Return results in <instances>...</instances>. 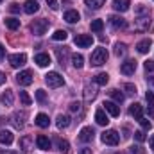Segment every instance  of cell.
<instances>
[{
  "instance_id": "1",
  "label": "cell",
  "mask_w": 154,
  "mask_h": 154,
  "mask_svg": "<svg viewBox=\"0 0 154 154\" xmlns=\"http://www.w3.org/2000/svg\"><path fill=\"white\" fill-rule=\"evenodd\" d=\"M90 61H91L93 66H102V65L108 61V50H106L104 47L95 48V50L91 52V56H90Z\"/></svg>"
},
{
  "instance_id": "2",
  "label": "cell",
  "mask_w": 154,
  "mask_h": 154,
  "mask_svg": "<svg viewBox=\"0 0 154 154\" xmlns=\"http://www.w3.org/2000/svg\"><path fill=\"white\" fill-rule=\"evenodd\" d=\"M45 82L48 84V88H59V86L65 84V79H63L61 74H57V72H48L45 75Z\"/></svg>"
},
{
  "instance_id": "3",
  "label": "cell",
  "mask_w": 154,
  "mask_h": 154,
  "mask_svg": "<svg viewBox=\"0 0 154 154\" xmlns=\"http://www.w3.org/2000/svg\"><path fill=\"white\" fill-rule=\"evenodd\" d=\"M48 20H45V18H39V20H34L32 23H31V31L36 34V36H43L45 32H47V29H48Z\"/></svg>"
},
{
  "instance_id": "4",
  "label": "cell",
  "mask_w": 154,
  "mask_h": 154,
  "mask_svg": "<svg viewBox=\"0 0 154 154\" xmlns=\"http://www.w3.org/2000/svg\"><path fill=\"white\" fill-rule=\"evenodd\" d=\"M100 140H102L106 145H118V142H120V134L116 133L115 129H108V131L102 133Z\"/></svg>"
},
{
  "instance_id": "5",
  "label": "cell",
  "mask_w": 154,
  "mask_h": 154,
  "mask_svg": "<svg viewBox=\"0 0 154 154\" xmlns=\"http://www.w3.org/2000/svg\"><path fill=\"white\" fill-rule=\"evenodd\" d=\"M74 43H75L77 47H81V48H88L93 43V36L91 34H77L75 38H74Z\"/></svg>"
},
{
  "instance_id": "6",
  "label": "cell",
  "mask_w": 154,
  "mask_h": 154,
  "mask_svg": "<svg viewBox=\"0 0 154 154\" xmlns=\"http://www.w3.org/2000/svg\"><path fill=\"white\" fill-rule=\"evenodd\" d=\"M108 22H109V25H111L115 31H120V29H125V27H127V22H125L122 16H118V14H111V16L108 18Z\"/></svg>"
},
{
  "instance_id": "7",
  "label": "cell",
  "mask_w": 154,
  "mask_h": 154,
  "mask_svg": "<svg viewBox=\"0 0 154 154\" xmlns=\"http://www.w3.org/2000/svg\"><path fill=\"white\" fill-rule=\"evenodd\" d=\"M25 61H27V56H25V54H11V56H9V65H11L13 68L23 66Z\"/></svg>"
},
{
  "instance_id": "8",
  "label": "cell",
  "mask_w": 154,
  "mask_h": 154,
  "mask_svg": "<svg viewBox=\"0 0 154 154\" xmlns=\"http://www.w3.org/2000/svg\"><path fill=\"white\" fill-rule=\"evenodd\" d=\"M136 61L134 59H127V61H124L122 63V66H120V72L124 74V75H133L134 72H136Z\"/></svg>"
},
{
  "instance_id": "9",
  "label": "cell",
  "mask_w": 154,
  "mask_h": 154,
  "mask_svg": "<svg viewBox=\"0 0 154 154\" xmlns=\"http://www.w3.org/2000/svg\"><path fill=\"white\" fill-rule=\"evenodd\" d=\"M16 82L20 86H29L32 82V72L31 70H22L18 75H16Z\"/></svg>"
},
{
  "instance_id": "10",
  "label": "cell",
  "mask_w": 154,
  "mask_h": 154,
  "mask_svg": "<svg viewBox=\"0 0 154 154\" xmlns=\"http://www.w3.org/2000/svg\"><path fill=\"white\" fill-rule=\"evenodd\" d=\"M93 136H95V131H93L91 127H82L81 133H79V142H82V143H90V142L93 140Z\"/></svg>"
},
{
  "instance_id": "11",
  "label": "cell",
  "mask_w": 154,
  "mask_h": 154,
  "mask_svg": "<svg viewBox=\"0 0 154 154\" xmlns=\"http://www.w3.org/2000/svg\"><path fill=\"white\" fill-rule=\"evenodd\" d=\"M102 106H104L102 109H104L106 113H109L111 116H118V115H120V108H118V104H116V102H111V100H108V102H104Z\"/></svg>"
},
{
  "instance_id": "12",
  "label": "cell",
  "mask_w": 154,
  "mask_h": 154,
  "mask_svg": "<svg viewBox=\"0 0 154 154\" xmlns=\"http://www.w3.org/2000/svg\"><path fill=\"white\" fill-rule=\"evenodd\" d=\"M149 25H151L149 16H138V20L134 22V29H136V31H147Z\"/></svg>"
},
{
  "instance_id": "13",
  "label": "cell",
  "mask_w": 154,
  "mask_h": 154,
  "mask_svg": "<svg viewBox=\"0 0 154 154\" xmlns=\"http://www.w3.org/2000/svg\"><path fill=\"white\" fill-rule=\"evenodd\" d=\"M34 124L38 127H41V129H47L50 125V118H48V115H45V113H38L36 118H34Z\"/></svg>"
},
{
  "instance_id": "14",
  "label": "cell",
  "mask_w": 154,
  "mask_h": 154,
  "mask_svg": "<svg viewBox=\"0 0 154 154\" xmlns=\"http://www.w3.org/2000/svg\"><path fill=\"white\" fill-rule=\"evenodd\" d=\"M36 145H38V149H41V151H48L52 147V142L45 134H39L38 138H36Z\"/></svg>"
},
{
  "instance_id": "15",
  "label": "cell",
  "mask_w": 154,
  "mask_h": 154,
  "mask_svg": "<svg viewBox=\"0 0 154 154\" xmlns=\"http://www.w3.org/2000/svg\"><path fill=\"white\" fill-rule=\"evenodd\" d=\"M129 5H131V0H113V7L118 13H125L129 11Z\"/></svg>"
},
{
  "instance_id": "16",
  "label": "cell",
  "mask_w": 154,
  "mask_h": 154,
  "mask_svg": "<svg viewBox=\"0 0 154 154\" xmlns=\"http://www.w3.org/2000/svg\"><path fill=\"white\" fill-rule=\"evenodd\" d=\"M151 47H152V39H142V41H138V45H136V50L140 52V54H147L149 50H151Z\"/></svg>"
},
{
  "instance_id": "17",
  "label": "cell",
  "mask_w": 154,
  "mask_h": 154,
  "mask_svg": "<svg viewBox=\"0 0 154 154\" xmlns=\"http://www.w3.org/2000/svg\"><path fill=\"white\" fill-rule=\"evenodd\" d=\"M142 113H143V108H142V104H138V102L131 104V108H129V115L134 116V120H140V118H142Z\"/></svg>"
},
{
  "instance_id": "18",
  "label": "cell",
  "mask_w": 154,
  "mask_h": 154,
  "mask_svg": "<svg viewBox=\"0 0 154 154\" xmlns=\"http://www.w3.org/2000/svg\"><path fill=\"white\" fill-rule=\"evenodd\" d=\"M13 140H14V136H13L11 131H7V129H2V131H0V143H4V145H11Z\"/></svg>"
},
{
  "instance_id": "19",
  "label": "cell",
  "mask_w": 154,
  "mask_h": 154,
  "mask_svg": "<svg viewBox=\"0 0 154 154\" xmlns=\"http://www.w3.org/2000/svg\"><path fill=\"white\" fill-rule=\"evenodd\" d=\"M65 22H68V23H77L79 22V18H81V14L77 13L75 9H68L66 13H65Z\"/></svg>"
},
{
  "instance_id": "20",
  "label": "cell",
  "mask_w": 154,
  "mask_h": 154,
  "mask_svg": "<svg viewBox=\"0 0 154 154\" xmlns=\"http://www.w3.org/2000/svg\"><path fill=\"white\" fill-rule=\"evenodd\" d=\"M34 61L38 63V66L45 68V66H48V65H50V56H48V54H45V52H41V54H36Z\"/></svg>"
},
{
  "instance_id": "21",
  "label": "cell",
  "mask_w": 154,
  "mask_h": 154,
  "mask_svg": "<svg viewBox=\"0 0 154 154\" xmlns=\"http://www.w3.org/2000/svg\"><path fill=\"white\" fill-rule=\"evenodd\" d=\"M39 5L36 0H27L25 4H23V11L27 13V14H34V13H38Z\"/></svg>"
},
{
  "instance_id": "22",
  "label": "cell",
  "mask_w": 154,
  "mask_h": 154,
  "mask_svg": "<svg viewBox=\"0 0 154 154\" xmlns=\"http://www.w3.org/2000/svg\"><path fill=\"white\" fill-rule=\"evenodd\" d=\"M56 125H57V129H66V127L70 125V116L68 115H57Z\"/></svg>"
},
{
  "instance_id": "23",
  "label": "cell",
  "mask_w": 154,
  "mask_h": 154,
  "mask_svg": "<svg viewBox=\"0 0 154 154\" xmlns=\"http://www.w3.org/2000/svg\"><path fill=\"white\" fill-rule=\"evenodd\" d=\"M95 120H97L99 125H108V122H109V118H108L104 109H97L95 111Z\"/></svg>"
},
{
  "instance_id": "24",
  "label": "cell",
  "mask_w": 154,
  "mask_h": 154,
  "mask_svg": "<svg viewBox=\"0 0 154 154\" xmlns=\"http://www.w3.org/2000/svg\"><path fill=\"white\" fill-rule=\"evenodd\" d=\"M145 100H147V111H149V115L154 118V93L151 90L145 93Z\"/></svg>"
},
{
  "instance_id": "25",
  "label": "cell",
  "mask_w": 154,
  "mask_h": 154,
  "mask_svg": "<svg viewBox=\"0 0 154 154\" xmlns=\"http://www.w3.org/2000/svg\"><path fill=\"white\" fill-rule=\"evenodd\" d=\"M93 81H95V84H99V86H106L108 81H109V75H108L106 72H100V74H97V75L93 77Z\"/></svg>"
},
{
  "instance_id": "26",
  "label": "cell",
  "mask_w": 154,
  "mask_h": 154,
  "mask_svg": "<svg viewBox=\"0 0 154 154\" xmlns=\"http://www.w3.org/2000/svg\"><path fill=\"white\" fill-rule=\"evenodd\" d=\"M95 97H97V90L91 88V86H86V88H84V100H86V102H91Z\"/></svg>"
},
{
  "instance_id": "27",
  "label": "cell",
  "mask_w": 154,
  "mask_h": 154,
  "mask_svg": "<svg viewBox=\"0 0 154 154\" xmlns=\"http://www.w3.org/2000/svg\"><path fill=\"white\" fill-rule=\"evenodd\" d=\"M20 149L31 151V149H32V138H31V136H22V138H20Z\"/></svg>"
},
{
  "instance_id": "28",
  "label": "cell",
  "mask_w": 154,
  "mask_h": 154,
  "mask_svg": "<svg viewBox=\"0 0 154 154\" xmlns=\"http://www.w3.org/2000/svg\"><path fill=\"white\" fill-rule=\"evenodd\" d=\"M23 118H25V113H14L13 115V125L16 129H22L23 127Z\"/></svg>"
},
{
  "instance_id": "29",
  "label": "cell",
  "mask_w": 154,
  "mask_h": 154,
  "mask_svg": "<svg viewBox=\"0 0 154 154\" xmlns=\"http://www.w3.org/2000/svg\"><path fill=\"white\" fill-rule=\"evenodd\" d=\"M5 27L11 31H16V29H20V20L18 18H5Z\"/></svg>"
},
{
  "instance_id": "30",
  "label": "cell",
  "mask_w": 154,
  "mask_h": 154,
  "mask_svg": "<svg viewBox=\"0 0 154 154\" xmlns=\"http://www.w3.org/2000/svg\"><path fill=\"white\" fill-rule=\"evenodd\" d=\"M56 54H57V61L59 65H65L66 63V56H68V50L63 47V48H56Z\"/></svg>"
},
{
  "instance_id": "31",
  "label": "cell",
  "mask_w": 154,
  "mask_h": 154,
  "mask_svg": "<svg viewBox=\"0 0 154 154\" xmlns=\"http://www.w3.org/2000/svg\"><path fill=\"white\" fill-rule=\"evenodd\" d=\"M109 97L115 100L116 104H122V102H124V99H125V95H124L122 91H118V90H111V91H109Z\"/></svg>"
},
{
  "instance_id": "32",
  "label": "cell",
  "mask_w": 154,
  "mask_h": 154,
  "mask_svg": "<svg viewBox=\"0 0 154 154\" xmlns=\"http://www.w3.org/2000/svg\"><path fill=\"white\" fill-rule=\"evenodd\" d=\"M2 100H4L7 106H13V102H14V97H13V90H5V91H4V95H2Z\"/></svg>"
},
{
  "instance_id": "33",
  "label": "cell",
  "mask_w": 154,
  "mask_h": 154,
  "mask_svg": "<svg viewBox=\"0 0 154 154\" xmlns=\"http://www.w3.org/2000/svg\"><path fill=\"white\" fill-rule=\"evenodd\" d=\"M56 143H57V151H61V152H68V151H70V143H68L66 140L57 138V140H56Z\"/></svg>"
},
{
  "instance_id": "34",
  "label": "cell",
  "mask_w": 154,
  "mask_h": 154,
  "mask_svg": "<svg viewBox=\"0 0 154 154\" xmlns=\"http://www.w3.org/2000/svg\"><path fill=\"white\" fill-rule=\"evenodd\" d=\"M104 2H106V0H84V4H86L90 9H100V7L104 5Z\"/></svg>"
},
{
  "instance_id": "35",
  "label": "cell",
  "mask_w": 154,
  "mask_h": 154,
  "mask_svg": "<svg viewBox=\"0 0 154 154\" xmlns=\"http://www.w3.org/2000/svg\"><path fill=\"white\" fill-rule=\"evenodd\" d=\"M72 65H74L75 68H82V66H84V57H82L81 54H74V56H72Z\"/></svg>"
},
{
  "instance_id": "36",
  "label": "cell",
  "mask_w": 154,
  "mask_h": 154,
  "mask_svg": "<svg viewBox=\"0 0 154 154\" xmlns=\"http://www.w3.org/2000/svg\"><path fill=\"white\" fill-rule=\"evenodd\" d=\"M125 52H127V47H125V43H115V56H125Z\"/></svg>"
},
{
  "instance_id": "37",
  "label": "cell",
  "mask_w": 154,
  "mask_h": 154,
  "mask_svg": "<svg viewBox=\"0 0 154 154\" xmlns=\"http://www.w3.org/2000/svg\"><path fill=\"white\" fill-rule=\"evenodd\" d=\"M66 38H68V32L66 31H61V29L52 34V39H56V41H65Z\"/></svg>"
},
{
  "instance_id": "38",
  "label": "cell",
  "mask_w": 154,
  "mask_h": 154,
  "mask_svg": "<svg viewBox=\"0 0 154 154\" xmlns=\"http://www.w3.org/2000/svg\"><path fill=\"white\" fill-rule=\"evenodd\" d=\"M90 27H91V31H93V32H100V31L104 29V22H102V20H93Z\"/></svg>"
},
{
  "instance_id": "39",
  "label": "cell",
  "mask_w": 154,
  "mask_h": 154,
  "mask_svg": "<svg viewBox=\"0 0 154 154\" xmlns=\"http://www.w3.org/2000/svg\"><path fill=\"white\" fill-rule=\"evenodd\" d=\"M20 100H22V104H23V106H31V102H32V99L29 97V93H27V91H20Z\"/></svg>"
},
{
  "instance_id": "40",
  "label": "cell",
  "mask_w": 154,
  "mask_h": 154,
  "mask_svg": "<svg viewBox=\"0 0 154 154\" xmlns=\"http://www.w3.org/2000/svg\"><path fill=\"white\" fill-rule=\"evenodd\" d=\"M129 154H145V149H143L142 145H133V147L129 149Z\"/></svg>"
},
{
  "instance_id": "41",
  "label": "cell",
  "mask_w": 154,
  "mask_h": 154,
  "mask_svg": "<svg viewBox=\"0 0 154 154\" xmlns=\"http://www.w3.org/2000/svg\"><path fill=\"white\" fill-rule=\"evenodd\" d=\"M124 90H125L129 95H134V93H136V86H134V84H131V82L124 84Z\"/></svg>"
},
{
  "instance_id": "42",
  "label": "cell",
  "mask_w": 154,
  "mask_h": 154,
  "mask_svg": "<svg viewBox=\"0 0 154 154\" xmlns=\"http://www.w3.org/2000/svg\"><path fill=\"white\" fill-rule=\"evenodd\" d=\"M133 134H134V140H136V142H145V138H147L143 131H134Z\"/></svg>"
},
{
  "instance_id": "43",
  "label": "cell",
  "mask_w": 154,
  "mask_h": 154,
  "mask_svg": "<svg viewBox=\"0 0 154 154\" xmlns=\"http://www.w3.org/2000/svg\"><path fill=\"white\" fill-rule=\"evenodd\" d=\"M36 100H38V102H45V100H47L45 90H38V91H36Z\"/></svg>"
},
{
  "instance_id": "44",
  "label": "cell",
  "mask_w": 154,
  "mask_h": 154,
  "mask_svg": "<svg viewBox=\"0 0 154 154\" xmlns=\"http://www.w3.org/2000/svg\"><path fill=\"white\" fill-rule=\"evenodd\" d=\"M138 122H140V125H142V127H143V129H147V131H149V129H151V127H152V124H151V122H149V120H147V118H143V116H142V118H140V120H138Z\"/></svg>"
},
{
  "instance_id": "45",
  "label": "cell",
  "mask_w": 154,
  "mask_h": 154,
  "mask_svg": "<svg viewBox=\"0 0 154 154\" xmlns=\"http://www.w3.org/2000/svg\"><path fill=\"white\" fill-rule=\"evenodd\" d=\"M143 68H145L147 72H154V61H151V59H147V61L143 63Z\"/></svg>"
},
{
  "instance_id": "46",
  "label": "cell",
  "mask_w": 154,
  "mask_h": 154,
  "mask_svg": "<svg viewBox=\"0 0 154 154\" xmlns=\"http://www.w3.org/2000/svg\"><path fill=\"white\" fill-rule=\"evenodd\" d=\"M47 4H48V7H50L52 11H57V9H59V4H57V0H47Z\"/></svg>"
},
{
  "instance_id": "47",
  "label": "cell",
  "mask_w": 154,
  "mask_h": 154,
  "mask_svg": "<svg viewBox=\"0 0 154 154\" xmlns=\"http://www.w3.org/2000/svg\"><path fill=\"white\" fill-rule=\"evenodd\" d=\"M9 11H11V13H20V5H18L16 2H13V4L9 5Z\"/></svg>"
},
{
  "instance_id": "48",
  "label": "cell",
  "mask_w": 154,
  "mask_h": 154,
  "mask_svg": "<svg viewBox=\"0 0 154 154\" xmlns=\"http://www.w3.org/2000/svg\"><path fill=\"white\" fill-rule=\"evenodd\" d=\"M79 109H81V104H79V102H72V104H70V111H72V113H77Z\"/></svg>"
},
{
  "instance_id": "49",
  "label": "cell",
  "mask_w": 154,
  "mask_h": 154,
  "mask_svg": "<svg viewBox=\"0 0 154 154\" xmlns=\"http://www.w3.org/2000/svg\"><path fill=\"white\" fill-rule=\"evenodd\" d=\"M138 14H147L149 16V9L147 7H138Z\"/></svg>"
},
{
  "instance_id": "50",
  "label": "cell",
  "mask_w": 154,
  "mask_h": 154,
  "mask_svg": "<svg viewBox=\"0 0 154 154\" xmlns=\"http://www.w3.org/2000/svg\"><path fill=\"white\" fill-rule=\"evenodd\" d=\"M5 57V48H4V45H0V59H4Z\"/></svg>"
},
{
  "instance_id": "51",
  "label": "cell",
  "mask_w": 154,
  "mask_h": 154,
  "mask_svg": "<svg viewBox=\"0 0 154 154\" xmlns=\"http://www.w3.org/2000/svg\"><path fill=\"white\" fill-rule=\"evenodd\" d=\"M79 154H91V149L84 147V149H81V152H79Z\"/></svg>"
},
{
  "instance_id": "52",
  "label": "cell",
  "mask_w": 154,
  "mask_h": 154,
  "mask_svg": "<svg viewBox=\"0 0 154 154\" xmlns=\"http://www.w3.org/2000/svg\"><path fill=\"white\" fill-rule=\"evenodd\" d=\"M4 82H5V74H4V72H0V86H2Z\"/></svg>"
},
{
  "instance_id": "53",
  "label": "cell",
  "mask_w": 154,
  "mask_h": 154,
  "mask_svg": "<svg viewBox=\"0 0 154 154\" xmlns=\"http://www.w3.org/2000/svg\"><path fill=\"white\" fill-rule=\"evenodd\" d=\"M149 145H151V149L154 151V134L151 136V140H149Z\"/></svg>"
},
{
  "instance_id": "54",
  "label": "cell",
  "mask_w": 154,
  "mask_h": 154,
  "mask_svg": "<svg viewBox=\"0 0 154 154\" xmlns=\"http://www.w3.org/2000/svg\"><path fill=\"white\" fill-rule=\"evenodd\" d=\"M0 154H5V152H2V151H0Z\"/></svg>"
},
{
  "instance_id": "55",
  "label": "cell",
  "mask_w": 154,
  "mask_h": 154,
  "mask_svg": "<svg viewBox=\"0 0 154 154\" xmlns=\"http://www.w3.org/2000/svg\"><path fill=\"white\" fill-rule=\"evenodd\" d=\"M0 2H2V0H0Z\"/></svg>"
}]
</instances>
